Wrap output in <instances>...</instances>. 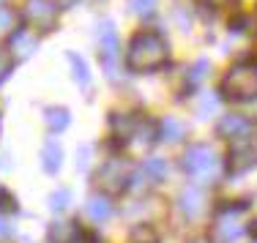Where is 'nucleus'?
<instances>
[{"mask_svg":"<svg viewBox=\"0 0 257 243\" xmlns=\"http://www.w3.org/2000/svg\"><path fill=\"white\" fill-rule=\"evenodd\" d=\"M170 60V44L156 30H140L126 47V69L132 74H154Z\"/></svg>","mask_w":257,"mask_h":243,"instance_id":"obj_1","label":"nucleus"},{"mask_svg":"<svg viewBox=\"0 0 257 243\" xmlns=\"http://www.w3.org/2000/svg\"><path fill=\"white\" fill-rule=\"evenodd\" d=\"M183 169H186L189 178L194 180H211L219 175V164H222V159L216 156V150L211 148V145H189L186 153H183Z\"/></svg>","mask_w":257,"mask_h":243,"instance_id":"obj_4","label":"nucleus"},{"mask_svg":"<svg viewBox=\"0 0 257 243\" xmlns=\"http://www.w3.org/2000/svg\"><path fill=\"white\" fill-rule=\"evenodd\" d=\"M249 208L241 202H224L222 208L213 213V235L222 243L238 240L249 229Z\"/></svg>","mask_w":257,"mask_h":243,"instance_id":"obj_3","label":"nucleus"},{"mask_svg":"<svg viewBox=\"0 0 257 243\" xmlns=\"http://www.w3.org/2000/svg\"><path fill=\"white\" fill-rule=\"evenodd\" d=\"M55 3H58L60 9H74V6H79V0H55Z\"/></svg>","mask_w":257,"mask_h":243,"instance_id":"obj_31","label":"nucleus"},{"mask_svg":"<svg viewBox=\"0 0 257 243\" xmlns=\"http://www.w3.org/2000/svg\"><path fill=\"white\" fill-rule=\"evenodd\" d=\"M11 63H14V58H11L9 47H0V80L11 71Z\"/></svg>","mask_w":257,"mask_h":243,"instance_id":"obj_28","label":"nucleus"},{"mask_svg":"<svg viewBox=\"0 0 257 243\" xmlns=\"http://www.w3.org/2000/svg\"><path fill=\"white\" fill-rule=\"evenodd\" d=\"M90 153H93V148H90V145H82V148L77 150V167H79V169H88Z\"/></svg>","mask_w":257,"mask_h":243,"instance_id":"obj_29","label":"nucleus"},{"mask_svg":"<svg viewBox=\"0 0 257 243\" xmlns=\"http://www.w3.org/2000/svg\"><path fill=\"white\" fill-rule=\"evenodd\" d=\"M0 238H11V227L6 224V218H0Z\"/></svg>","mask_w":257,"mask_h":243,"instance_id":"obj_30","label":"nucleus"},{"mask_svg":"<svg viewBox=\"0 0 257 243\" xmlns=\"http://www.w3.org/2000/svg\"><path fill=\"white\" fill-rule=\"evenodd\" d=\"M219 93L230 101H254L257 99V66L254 63H235L224 74Z\"/></svg>","mask_w":257,"mask_h":243,"instance_id":"obj_2","label":"nucleus"},{"mask_svg":"<svg viewBox=\"0 0 257 243\" xmlns=\"http://www.w3.org/2000/svg\"><path fill=\"white\" fill-rule=\"evenodd\" d=\"M58 3L52 0H25V9H22V20L30 30H39V33H52L58 28Z\"/></svg>","mask_w":257,"mask_h":243,"instance_id":"obj_7","label":"nucleus"},{"mask_svg":"<svg viewBox=\"0 0 257 243\" xmlns=\"http://www.w3.org/2000/svg\"><path fill=\"white\" fill-rule=\"evenodd\" d=\"M254 243H257V240H254Z\"/></svg>","mask_w":257,"mask_h":243,"instance_id":"obj_36","label":"nucleus"},{"mask_svg":"<svg viewBox=\"0 0 257 243\" xmlns=\"http://www.w3.org/2000/svg\"><path fill=\"white\" fill-rule=\"evenodd\" d=\"M44 123L50 131H63L71 123V115L66 107H47L44 109Z\"/></svg>","mask_w":257,"mask_h":243,"instance_id":"obj_20","label":"nucleus"},{"mask_svg":"<svg viewBox=\"0 0 257 243\" xmlns=\"http://www.w3.org/2000/svg\"><path fill=\"white\" fill-rule=\"evenodd\" d=\"M0 213H17V197H11L6 189H0Z\"/></svg>","mask_w":257,"mask_h":243,"instance_id":"obj_26","label":"nucleus"},{"mask_svg":"<svg viewBox=\"0 0 257 243\" xmlns=\"http://www.w3.org/2000/svg\"><path fill=\"white\" fill-rule=\"evenodd\" d=\"M132 243H159V240H156V232L151 227H137L132 235Z\"/></svg>","mask_w":257,"mask_h":243,"instance_id":"obj_25","label":"nucleus"},{"mask_svg":"<svg viewBox=\"0 0 257 243\" xmlns=\"http://www.w3.org/2000/svg\"><path fill=\"white\" fill-rule=\"evenodd\" d=\"M216 134L219 137H224V139H241V137H249L252 134V120L246 118V115H238V112H232V115H222V120L216 123Z\"/></svg>","mask_w":257,"mask_h":243,"instance_id":"obj_11","label":"nucleus"},{"mask_svg":"<svg viewBox=\"0 0 257 243\" xmlns=\"http://www.w3.org/2000/svg\"><path fill=\"white\" fill-rule=\"evenodd\" d=\"M99 60H101V69L109 80H118V71H120V41L118 33H115V25L109 20L99 22Z\"/></svg>","mask_w":257,"mask_h":243,"instance_id":"obj_6","label":"nucleus"},{"mask_svg":"<svg viewBox=\"0 0 257 243\" xmlns=\"http://www.w3.org/2000/svg\"><path fill=\"white\" fill-rule=\"evenodd\" d=\"M167 172H170V167L164 159H148L140 167V172H134V178H145L148 183H159V180L167 178Z\"/></svg>","mask_w":257,"mask_h":243,"instance_id":"obj_17","label":"nucleus"},{"mask_svg":"<svg viewBox=\"0 0 257 243\" xmlns=\"http://www.w3.org/2000/svg\"><path fill=\"white\" fill-rule=\"evenodd\" d=\"M213 6H222V3H227V0H211Z\"/></svg>","mask_w":257,"mask_h":243,"instance_id":"obj_35","label":"nucleus"},{"mask_svg":"<svg viewBox=\"0 0 257 243\" xmlns=\"http://www.w3.org/2000/svg\"><path fill=\"white\" fill-rule=\"evenodd\" d=\"M140 115H134V112H115L112 118H109V126H112V134L120 139V142H126L128 137H132V131L137 129V123H140Z\"/></svg>","mask_w":257,"mask_h":243,"instance_id":"obj_16","label":"nucleus"},{"mask_svg":"<svg viewBox=\"0 0 257 243\" xmlns=\"http://www.w3.org/2000/svg\"><path fill=\"white\" fill-rule=\"evenodd\" d=\"M216 109H219V96L216 93H200V99H197V115L200 118H211Z\"/></svg>","mask_w":257,"mask_h":243,"instance_id":"obj_21","label":"nucleus"},{"mask_svg":"<svg viewBox=\"0 0 257 243\" xmlns=\"http://www.w3.org/2000/svg\"><path fill=\"white\" fill-rule=\"evenodd\" d=\"M156 6H159V0H128V9H132V14L143 17V20H148V17L156 14Z\"/></svg>","mask_w":257,"mask_h":243,"instance_id":"obj_22","label":"nucleus"},{"mask_svg":"<svg viewBox=\"0 0 257 243\" xmlns=\"http://www.w3.org/2000/svg\"><path fill=\"white\" fill-rule=\"evenodd\" d=\"M178 208L186 218H197L205 213V191L197 189V186H186L178 194Z\"/></svg>","mask_w":257,"mask_h":243,"instance_id":"obj_12","label":"nucleus"},{"mask_svg":"<svg viewBox=\"0 0 257 243\" xmlns=\"http://www.w3.org/2000/svg\"><path fill=\"white\" fill-rule=\"evenodd\" d=\"M249 229H252V235H254V240H257V221H252V224H249Z\"/></svg>","mask_w":257,"mask_h":243,"instance_id":"obj_33","label":"nucleus"},{"mask_svg":"<svg viewBox=\"0 0 257 243\" xmlns=\"http://www.w3.org/2000/svg\"><path fill=\"white\" fill-rule=\"evenodd\" d=\"M249 28H252V33L257 36V9H254V14L249 17Z\"/></svg>","mask_w":257,"mask_h":243,"instance_id":"obj_32","label":"nucleus"},{"mask_svg":"<svg viewBox=\"0 0 257 243\" xmlns=\"http://www.w3.org/2000/svg\"><path fill=\"white\" fill-rule=\"evenodd\" d=\"M183 134H186V123L178 118H164L159 120V137L167 139V142H181Z\"/></svg>","mask_w":257,"mask_h":243,"instance_id":"obj_19","label":"nucleus"},{"mask_svg":"<svg viewBox=\"0 0 257 243\" xmlns=\"http://www.w3.org/2000/svg\"><path fill=\"white\" fill-rule=\"evenodd\" d=\"M14 22H17V14L6 6H0V30H11L14 33Z\"/></svg>","mask_w":257,"mask_h":243,"instance_id":"obj_27","label":"nucleus"},{"mask_svg":"<svg viewBox=\"0 0 257 243\" xmlns=\"http://www.w3.org/2000/svg\"><path fill=\"white\" fill-rule=\"evenodd\" d=\"M79 238H82V229H79L77 221H69V218L55 221L47 229V240L50 243H79Z\"/></svg>","mask_w":257,"mask_h":243,"instance_id":"obj_13","label":"nucleus"},{"mask_svg":"<svg viewBox=\"0 0 257 243\" xmlns=\"http://www.w3.org/2000/svg\"><path fill=\"white\" fill-rule=\"evenodd\" d=\"M254 164H257V139L252 134L235 139L232 150H230V167L235 172H243V169L254 167Z\"/></svg>","mask_w":257,"mask_h":243,"instance_id":"obj_9","label":"nucleus"},{"mask_svg":"<svg viewBox=\"0 0 257 243\" xmlns=\"http://www.w3.org/2000/svg\"><path fill=\"white\" fill-rule=\"evenodd\" d=\"M60 164H63V148H60V142L55 137H50L44 142V148H41V167H44V172L55 175L60 169Z\"/></svg>","mask_w":257,"mask_h":243,"instance_id":"obj_15","label":"nucleus"},{"mask_svg":"<svg viewBox=\"0 0 257 243\" xmlns=\"http://www.w3.org/2000/svg\"><path fill=\"white\" fill-rule=\"evenodd\" d=\"M66 60H69V66H71V77H74V82L85 90V93H88V90H90V71H88V63H85V60L79 58L77 52H69V55H66Z\"/></svg>","mask_w":257,"mask_h":243,"instance_id":"obj_18","label":"nucleus"},{"mask_svg":"<svg viewBox=\"0 0 257 243\" xmlns=\"http://www.w3.org/2000/svg\"><path fill=\"white\" fill-rule=\"evenodd\" d=\"M128 180H134V169L126 159H107L96 172V183H99L101 194L112 197V194L126 191Z\"/></svg>","mask_w":257,"mask_h":243,"instance_id":"obj_5","label":"nucleus"},{"mask_svg":"<svg viewBox=\"0 0 257 243\" xmlns=\"http://www.w3.org/2000/svg\"><path fill=\"white\" fill-rule=\"evenodd\" d=\"M189 243H213V240H208V238H194V240H189Z\"/></svg>","mask_w":257,"mask_h":243,"instance_id":"obj_34","label":"nucleus"},{"mask_svg":"<svg viewBox=\"0 0 257 243\" xmlns=\"http://www.w3.org/2000/svg\"><path fill=\"white\" fill-rule=\"evenodd\" d=\"M36 50H39V36H36V30H30L28 25L17 28L14 33L9 36V52H11V58H14V63H22V60L33 58Z\"/></svg>","mask_w":257,"mask_h":243,"instance_id":"obj_8","label":"nucleus"},{"mask_svg":"<svg viewBox=\"0 0 257 243\" xmlns=\"http://www.w3.org/2000/svg\"><path fill=\"white\" fill-rule=\"evenodd\" d=\"M156 139H159V123H156V120L143 118L137 123V129L132 131V137L126 139V148L134 150V153H145L148 148H154Z\"/></svg>","mask_w":257,"mask_h":243,"instance_id":"obj_10","label":"nucleus"},{"mask_svg":"<svg viewBox=\"0 0 257 243\" xmlns=\"http://www.w3.org/2000/svg\"><path fill=\"white\" fill-rule=\"evenodd\" d=\"M69 199H71V194L66 191V189L52 191V194H50V208L55 210V213H60V210H66V208H69Z\"/></svg>","mask_w":257,"mask_h":243,"instance_id":"obj_24","label":"nucleus"},{"mask_svg":"<svg viewBox=\"0 0 257 243\" xmlns=\"http://www.w3.org/2000/svg\"><path fill=\"white\" fill-rule=\"evenodd\" d=\"M208 71H211V63H208L205 58L194 60V66L189 69V85H200L208 77Z\"/></svg>","mask_w":257,"mask_h":243,"instance_id":"obj_23","label":"nucleus"},{"mask_svg":"<svg viewBox=\"0 0 257 243\" xmlns=\"http://www.w3.org/2000/svg\"><path fill=\"white\" fill-rule=\"evenodd\" d=\"M85 213L90 216V221L104 224L109 216H112V202H109L107 194H90L88 202H85Z\"/></svg>","mask_w":257,"mask_h":243,"instance_id":"obj_14","label":"nucleus"}]
</instances>
